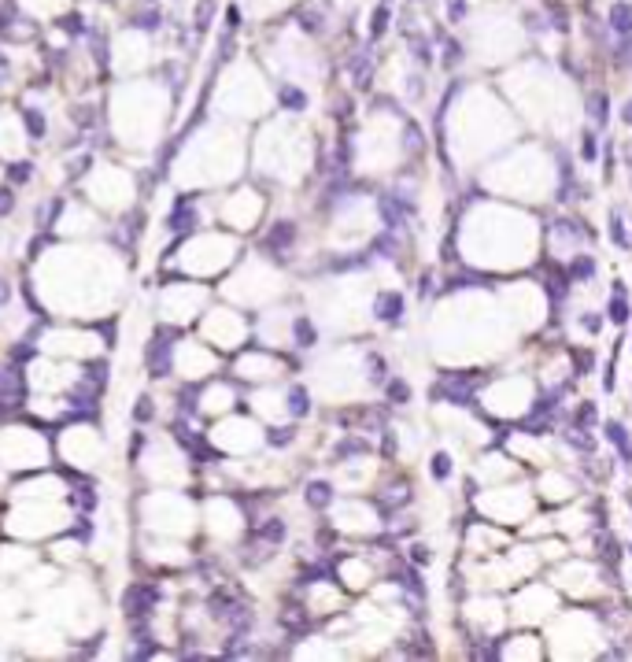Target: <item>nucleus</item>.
<instances>
[{
  "label": "nucleus",
  "mask_w": 632,
  "mask_h": 662,
  "mask_svg": "<svg viewBox=\"0 0 632 662\" xmlns=\"http://www.w3.org/2000/svg\"><path fill=\"white\" fill-rule=\"evenodd\" d=\"M485 374H447V378L440 381V389H436V396H447L452 403H463V407H470L477 396V389H485Z\"/></svg>",
  "instance_id": "nucleus-1"
},
{
  "label": "nucleus",
  "mask_w": 632,
  "mask_h": 662,
  "mask_svg": "<svg viewBox=\"0 0 632 662\" xmlns=\"http://www.w3.org/2000/svg\"><path fill=\"white\" fill-rule=\"evenodd\" d=\"M603 433H606V441L617 448L621 463H625V470L632 474V436H629V430H625V422H617V419H606Z\"/></svg>",
  "instance_id": "nucleus-2"
},
{
  "label": "nucleus",
  "mask_w": 632,
  "mask_h": 662,
  "mask_svg": "<svg viewBox=\"0 0 632 662\" xmlns=\"http://www.w3.org/2000/svg\"><path fill=\"white\" fill-rule=\"evenodd\" d=\"M606 26L621 37L632 34V0H614V4L606 8Z\"/></svg>",
  "instance_id": "nucleus-3"
},
{
  "label": "nucleus",
  "mask_w": 632,
  "mask_h": 662,
  "mask_svg": "<svg viewBox=\"0 0 632 662\" xmlns=\"http://www.w3.org/2000/svg\"><path fill=\"white\" fill-rule=\"evenodd\" d=\"M588 119H592L595 130H606V126H610V97H606V89H592V93H588Z\"/></svg>",
  "instance_id": "nucleus-4"
},
{
  "label": "nucleus",
  "mask_w": 632,
  "mask_h": 662,
  "mask_svg": "<svg viewBox=\"0 0 632 662\" xmlns=\"http://www.w3.org/2000/svg\"><path fill=\"white\" fill-rule=\"evenodd\" d=\"M566 274H570V282H592L595 277V259L592 255H573L570 263H566Z\"/></svg>",
  "instance_id": "nucleus-5"
},
{
  "label": "nucleus",
  "mask_w": 632,
  "mask_h": 662,
  "mask_svg": "<svg viewBox=\"0 0 632 662\" xmlns=\"http://www.w3.org/2000/svg\"><path fill=\"white\" fill-rule=\"evenodd\" d=\"M606 318H610V322H614V326H625L629 318H632L629 296H621V293H614V296H610V300H606Z\"/></svg>",
  "instance_id": "nucleus-6"
},
{
  "label": "nucleus",
  "mask_w": 632,
  "mask_h": 662,
  "mask_svg": "<svg viewBox=\"0 0 632 662\" xmlns=\"http://www.w3.org/2000/svg\"><path fill=\"white\" fill-rule=\"evenodd\" d=\"M378 315L384 318V322H400V315H403V296H400V293H384L381 300H378Z\"/></svg>",
  "instance_id": "nucleus-7"
},
{
  "label": "nucleus",
  "mask_w": 632,
  "mask_h": 662,
  "mask_svg": "<svg viewBox=\"0 0 632 662\" xmlns=\"http://www.w3.org/2000/svg\"><path fill=\"white\" fill-rule=\"evenodd\" d=\"M436 37H440V41H444V67H447V71H455V67H458V63H463V56H466V48H463V41H452V37H447V34H444V30H436Z\"/></svg>",
  "instance_id": "nucleus-8"
},
{
  "label": "nucleus",
  "mask_w": 632,
  "mask_h": 662,
  "mask_svg": "<svg viewBox=\"0 0 632 662\" xmlns=\"http://www.w3.org/2000/svg\"><path fill=\"white\" fill-rule=\"evenodd\" d=\"M610 241H614L617 244V248H632V237H629V230H625V219H621V211L614 208V211H610Z\"/></svg>",
  "instance_id": "nucleus-9"
},
{
  "label": "nucleus",
  "mask_w": 632,
  "mask_h": 662,
  "mask_svg": "<svg viewBox=\"0 0 632 662\" xmlns=\"http://www.w3.org/2000/svg\"><path fill=\"white\" fill-rule=\"evenodd\" d=\"M548 26L559 30V34H570V12H566V4L548 0Z\"/></svg>",
  "instance_id": "nucleus-10"
},
{
  "label": "nucleus",
  "mask_w": 632,
  "mask_h": 662,
  "mask_svg": "<svg viewBox=\"0 0 632 662\" xmlns=\"http://www.w3.org/2000/svg\"><path fill=\"white\" fill-rule=\"evenodd\" d=\"M566 444H570L573 452H584V455H592V452H595L592 433H588V430H577V425H573V430H566Z\"/></svg>",
  "instance_id": "nucleus-11"
},
{
  "label": "nucleus",
  "mask_w": 632,
  "mask_h": 662,
  "mask_svg": "<svg viewBox=\"0 0 632 662\" xmlns=\"http://www.w3.org/2000/svg\"><path fill=\"white\" fill-rule=\"evenodd\" d=\"M570 422L577 425V430H592V425H595V403H592V400L577 403V411H573Z\"/></svg>",
  "instance_id": "nucleus-12"
},
{
  "label": "nucleus",
  "mask_w": 632,
  "mask_h": 662,
  "mask_svg": "<svg viewBox=\"0 0 632 662\" xmlns=\"http://www.w3.org/2000/svg\"><path fill=\"white\" fill-rule=\"evenodd\" d=\"M581 159H584V163L599 159V137H595L592 126H584V130H581Z\"/></svg>",
  "instance_id": "nucleus-13"
},
{
  "label": "nucleus",
  "mask_w": 632,
  "mask_h": 662,
  "mask_svg": "<svg viewBox=\"0 0 632 662\" xmlns=\"http://www.w3.org/2000/svg\"><path fill=\"white\" fill-rule=\"evenodd\" d=\"M570 359H573V378H584V374L595 367V356H592L588 348H573Z\"/></svg>",
  "instance_id": "nucleus-14"
},
{
  "label": "nucleus",
  "mask_w": 632,
  "mask_h": 662,
  "mask_svg": "<svg viewBox=\"0 0 632 662\" xmlns=\"http://www.w3.org/2000/svg\"><path fill=\"white\" fill-rule=\"evenodd\" d=\"M389 19H392V8H389V0H381L378 12H373V23H370V37H381L389 30Z\"/></svg>",
  "instance_id": "nucleus-15"
},
{
  "label": "nucleus",
  "mask_w": 632,
  "mask_h": 662,
  "mask_svg": "<svg viewBox=\"0 0 632 662\" xmlns=\"http://www.w3.org/2000/svg\"><path fill=\"white\" fill-rule=\"evenodd\" d=\"M429 470H433L436 481H447V477H452V455H447V452H436V455L429 459Z\"/></svg>",
  "instance_id": "nucleus-16"
},
{
  "label": "nucleus",
  "mask_w": 632,
  "mask_h": 662,
  "mask_svg": "<svg viewBox=\"0 0 632 662\" xmlns=\"http://www.w3.org/2000/svg\"><path fill=\"white\" fill-rule=\"evenodd\" d=\"M411 48H414V59L422 63V67H429V63H433V45H429V41H425L422 34H414V37H411Z\"/></svg>",
  "instance_id": "nucleus-17"
},
{
  "label": "nucleus",
  "mask_w": 632,
  "mask_h": 662,
  "mask_svg": "<svg viewBox=\"0 0 632 662\" xmlns=\"http://www.w3.org/2000/svg\"><path fill=\"white\" fill-rule=\"evenodd\" d=\"M614 63H617V67H629V71H632V34L621 37V45L614 48Z\"/></svg>",
  "instance_id": "nucleus-18"
},
{
  "label": "nucleus",
  "mask_w": 632,
  "mask_h": 662,
  "mask_svg": "<svg viewBox=\"0 0 632 662\" xmlns=\"http://www.w3.org/2000/svg\"><path fill=\"white\" fill-rule=\"evenodd\" d=\"M466 12H470L466 0H447V23H463Z\"/></svg>",
  "instance_id": "nucleus-19"
},
{
  "label": "nucleus",
  "mask_w": 632,
  "mask_h": 662,
  "mask_svg": "<svg viewBox=\"0 0 632 662\" xmlns=\"http://www.w3.org/2000/svg\"><path fill=\"white\" fill-rule=\"evenodd\" d=\"M603 178L610 181L614 178V141L606 137V148H603Z\"/></svg>",
  "instance_id": "nucleus-20"
},
{
  "label": "nucleus",
  "mask_w": 632,
  "mask_h": 662,
  "mask_svg": "<svg viewBox=\"0 0 632 662\" xmlns=\"http://www.w3.org/2000/svg\"><path fill=\"white\" fill-rule=\"evenodd\" d=\"M581 326L588 329V333H599V329H603V315H599V311H584V315H581Z\"/></svg>",
  "instance_id": "nucleus-21"
},
{
  "label": "nucleus",
  "mask_w": 632,
  "mask_h": 662,
  "mask_svg": "<svg viewBox=\"0 0 632 662\" xmlns=\"http://www.w3.org/2000/svg\"><path fill=\"white\" fill-rule=\"evenodd\" d=\"M525 26L532 30V34H540V30H548V15H537V12H525Z\"/></svg>",
  "instance_id": "nucleus-22"
},
{
  "label": "nucleus",
  "mask_w": 632,
  "mask_h": 662,
  "mask_svg": "<svg viewBox=\"0 0 632 662\" xmlns=\"http://www.w3.org/2000/svg\"><path fill=\"white\" fill-rule=\"evenodd\" d=\"M389 396H392V400H400V403H407V400H411V389H407V381H392Z\"/></svg>",
  "instance_id": "nucleus-23"
},
{
  "label": "nucleus",
  "mask_w": 632,
  "mask_h": 662,
  "mask_svg": "<svg viewBox=\"0 0 632 662\" xmlns=\"http://www.w3.org/2000/svg\"><path fill=\"white\" fill-rule=\"evenodd\" d=\"M414 562H418V566L433 562V551H429V548H422V544H418V548H414Z\"/></svg>",
  "instance_id": "nucleus-24"
},
{
  "label": "nucleus",
  "mask_w": 632,
  "mask_h": 662,
  "mask_svg": "<svg viewBox=\"0 0 632 662\" xmlns=\"http://www.w3.org/2000/svg\"><path fill=\"white\" fill-rule=\"evenodd\" d=\"M621 122H625V126H632V97H629L625 104H621Z\"/></svg>",
  "instance_id": "nucleus-25"
},
{
  "label": "nucleus",
  "mask_w": 632,
  "mask_h": 662,
  "mask_svg": "<svg viewBox=\"0 0 632 662\" xmlns=\"http://www.w3.org/2000/svg\"><path fill=\"white\" fill-rule=\"evenodd\" d=\"M625 163H629V167H632V145H629V148H625Z\"/></svg>",
  "instance_id": "nucleus-26"
},
{
  "label": "nucleus",
  "mask_w": 632,
  "mask_h": 662,
  "mask_svg": "<svg viewBox=\"0 0 632 662\" xmlns=\"http://www.w3.org/2000/svg\"><path fill=\"white\" fill-rule=\"evenodd\" d=\"M543 4H548V0H543Z\"/></svg>",
  "instance_id": "nucleus-27"
}]
</instances>
